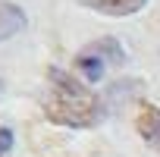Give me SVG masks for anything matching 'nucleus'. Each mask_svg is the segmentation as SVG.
<instances>
[{
  "label": "nucleus",
  "instance_id": "1",
  "mask_svg": "<svg viewBox=\"0 0 160 157\" xmlns=\"http://www.w3.org/2000/svg\"><path fill=\"white\" fill-rule=\"evenodd\" d=\"M44 113L57 126L88 129V126L101 123L104 104H101V98L88 85H82L69 72L50 69L47 72V91H44Z\"/></svg>",
  "mask_w": 160,
  "mask_h": 157
},
{
  "label": "nucleus",
  "instance_id": "2",
  "mask_svg": "<svg viewBox=\"0 0 160 157\" xmlns=\"http://www.w3.org/2000/svg\"><path fill=\"white\" fill-rule=\"evenodd\" d=\"M75 3H82L85 10H94V13H104V16H132L148 0H75Z\"/></svg>",
  "mask_w": 160,
  "mask_h": 157
},
{
  "label": "nucleus",
  "instance_id": "3",
  "mask_svg": "<svg viewBox=\"0 0 160 157\" xmlns=\"http://www.w3.org/2000/svg\"><path fill=\"white\" fill-rule=\"evenodd\" d=\"M135 129L151 148H160V107H144L135 119Z\"/></svg>",
  "mask_w": 160,
  "mask_h": 157
},
{
  "label": "nucleus",
  "instance_id": "4",
  "mask_svg": "<svg viewBox=\"0 0 160 157\" xmlns=\"http://www.w3.org/2000/svg\"><path fill=\"white\" fill-rule=\"evenodd\" d=\"M19 28H25V13H22L16 3H7V0H0V41L13 38Z\"/></svg>",
  "mask_w": 160,
  "mask_h": 157
},
{
  "label": "nucleus",
  "instance_id": "5",
  "mask_svg": "<svg viewBox=\"0 0 160 157\" xmlns=\"http://www.w3.org/2000/svg\"><path fill=\"white\" fill-rule=\"evenodd\" d=\"M75 66H78V72H82V75L88 78V82H98V78L104 75V60H101L98 53H91L88 47H85L82 53L75 57Z\"/></svg>",
  "mask_w": 160,
  "mask_h": 157
},
{
  "label": "nucleus",
  "instance_id": "6",
  "mask_svg": "<svg viewBox=\"0 0 160 157\" xmlns=\"http://www.w3.org/2000/svg\"><path fill=\"white\" fill-rule=\"evenodd\" d=\"M88 50H91V53H98L104 63H122V47H119L113 38L94 41V44H88Z\"/></svg>",
  "mask_w": 160,
  "mask_h": 157
},
{
  "label": "nucleus",
  "instance_id": "7",
  "mask_svg": "<svg viewBox=\"0 0 160 157\" xmlns=\"http://www.w3.org/2000/svg\"><path fill=\"white\" fill-rule=\"evenodd\" d=\"M10 148H13V132L10 129H0V157L10 154Z\"/></svg>",
  "mask_w": 160,
  "mask_h": 157
}]
</instances>
